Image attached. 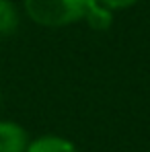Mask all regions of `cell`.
<instances>
[{"label":"cell","mask_w":150,"mask_h":152,"mask_svg":"<svg viewBox=\"0 0 150 152\" xmlns=\"http://www.w3.org/2000/svg\"><path fill=\"white\" fill-rule=\"evenodd\" d=\"M99 0H23L27 17L39 27L62 29L86 21Z\"/></svg>","instance_id":"obj_1"},{"label":"cell","mask_w":150,"mask_h":152,"mask_svg":"<svg viewBox=\"0 0 150 152\" xmlns=\"http://www.w3.org/2000/svg\"><path fill=\"white\" fill-rule=\"evenodd\" d=\"M31 136L25 127L12 119H0V152H27Z\"/></svg>","instance_id":"obj_2"},{"label":"cell","mask_w":150,"mask_h":152,"mask_svg":"<svg viewBox=\"0 0 150 152\" xmlns=\"http://www.w3.org/2000/svg\"><path fill=\"white\" fill-rule=\"evenodd\" d=\"M27 152H80L72 140L60 134H41L31 140Z\"/></svg>","instance_id":"obj_3"},{"label":"cell","mask_w":150,"mask_h":152,"mask_svg":"<svg viewBox=\"0 0 150 152\" xmlns=\"http://www.w3.org/2000/svg\"><path fill=\"white\" fill-rule=\"evenodd\" d=\"M21 25V15L12 0H0V37L17 33Z\"/></svg>","instance_id":"obj_4"},{"label":"cell","mask_w":150,"mask_h":152,"mask_svg":"<svg viewBox=\"0 0 150 152\" xmlns=\"http://www.w3.org/2000/svg\"><path fill=\"white\" fill-rule=\"evenodd\" d=\"M84 23L91 27L93 31H107L109 27L113 25V12L107 10L103 4H97V6L91 10V15L86 17Z\"/></svg>","instance_id":"obj_5"},{"label":"cell","mask_w":150,"mask_h":152,"mask_svg":"<svg viewBox=\"0 0 150 152\" xmlns=\"http://www.w3.org/2000/svg\"><path fill=\"white\" fill-rule=\"evenodd\" d=\"M140 0H99V4H103L107 10H111V12H115V10H125V8H130V6H134V4H138Z\"/></svg>","instance_id":"obj_6"},{"label":"cell","mask_w":150,"mask_h":152,"mask_svg":"<svg viewBox=\"0 0 150 152\" xmlns=\"http://www.w3.org/2000/svg\"><path fill=\"white\" fill-rule=\"evenodd\" d=\"M0 111H2V86H0Z\"/></svg>","instance_id":"obj_7"}]
</instances>
